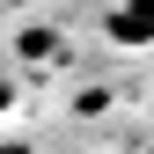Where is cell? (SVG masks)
<instances>
[{"mask_svg": "<svg viewBox=\"0 0 154 154\" xmlns=\"http://www.w3.org/2000/svg\"><path fill=\"white\" fill-rule=\"evenodd\" d=\"M110 37H118V44H154V0H118Z\"/></svg>", "mask_w": 154, "mask_h": 154, "instance_id": "obj_1", "label": "cell"}, {"mask_svg": "<svg viewBox=\"0 0 154 154\" xmlns=\"http://www.w3.org/2000/svg\"><path fill=\"white\" fill-rule=\"evenodd\" d=\"M147 154H154V147H147Z\"/></svg>", "mask_w": 154, "mask_h": 154, "instance_id": "obj_3", "label": "cell"}, {"mask_svg": "<svg viewBox=\"0 0 154 154\" xmlns=\"http://www.w3.org/2000/svg\"><path fill=\"white\" fill-rule=\"evenodd\" d=\"M0 110H15V73L0 66Z\"/></svg>", "mask_w": 154, "mask_h": 154, "instance_id": "obj_2", "label": "cell"}]
</instances>
